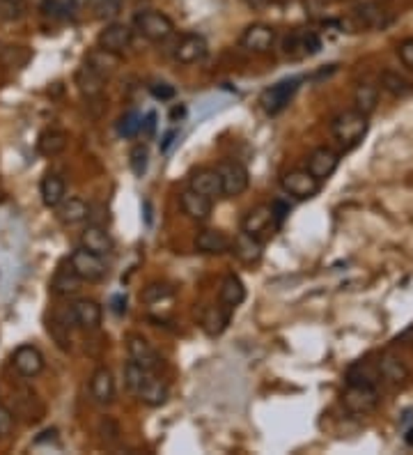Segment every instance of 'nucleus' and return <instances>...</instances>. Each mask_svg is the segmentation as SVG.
Wrapping results in <instances>:
<instances>
[{"instance_id": "nucleus-32", "label": "nucleus", "mask_w": 413, "mask_h": 455, "mask_svg": "<svg viewBox=\"0 0 413 455\" xmlns=\"http://www.w3.org/2000/svg\"><path fill=\"white\" fill-rule=\"evenodd\" d=\"M356 111H360L363 116H370V113L377 111V103H379V88L377 86H370V83H363V86L356 88Z\"/></svg>"}, {"instance_id": "nucleus-42", "label": "nucleus", "mask_w": 413, "mask_h": 455, "mask_svg": "<svg viewBox=\"0 0 413 455\" xmlns=\"http://www.w3.org/2000/svg\"><path fill=\"white\" fill-rule=\"evenodd\" d=\"M65 12H67V7L62 5L60 0H46V3L41 5V14H44L46 19H51V21L65 19Z\"/></svg>"}, {"instance_id": "nucleus-19", "label": "nucleus", "mask_w": 413, "mask_h": 455, "mask_svg": "<svg viewBox=\"0 0 413 455\" xmlns=\"http://www.w3.org/2000/svg\"><path fill=\"white\" fill-rule=\"evenodd\" d=\"M191 191L202 193L206 198H219L223 195V184H221V175L216 168H200L191 175Z\"/></svg>"}, {"instance_id": "nucleus-40", "label": "nucleus", "mask_w": 413, "mask_h": 455, "mask_svg": "<svg viewBox=\"0 0 413 455\" xmlns=\"http://www.w3.org/2000/svg\"><path fill=\"white\" fill-rule=\"evenodd\" d=\"M99 19H113L120 12V0H88Z\"/></svg>"}, {"instance_id": "nucleus-45", "label": "nucleus", "mask_w": 413, "mask_h": 455, "mask_svg": "<svg viewBox=\"0 0 413 455\" xmlns=\"http://www.w3.org/2000/svg\"><path fill=\"white\" fill-rule=\"evenodd\" d=\"M397 56H399L402 62H404V67L413 69V39L402 41V44L397 46Z\"/></svg>"}, {"instance_id": "nucleus-47", "label": "nucleus", "mask_w": 413, "mask_h": 455, "mask_svg": "<svg viewBox=\"0 0 413 455\" xmlns=\"http://www.w3.org/2000/svg\"><path fill=\"white\" fill-rule=\"evenodd\" d=\"M154 129H157V113H150V116L142 120L140 131L145 133V136H154Z\"/></svg>"}, {"instance_id": "nucleus-5", "label": "nucleus", "mask_w": 413, "mask_h": 455, "mask_svg": "<svg viewBox=\"0 0 413 455\" xmlns=\"http://www.w3.org/2000/svg\"><path fill=\"white\" fill-rule=\"evenodd\" d=\"M281 184L289 195H294V198H298V200L315 198V195L319 193V189H322V182H319L315 175H310L305 168H296V170L285 173L281 178Z\"/></svg>"}, {"instance_id": "nucleus-30", "label": "nucleus", "mask_w": 413, "mask_h": 455, "mask_svg": "<svg viewBox=\"0 0 413 455\" xmlns=\"http://www.w3.org/2000/svg\"><path fill=\"white\" fill-rule=\"evenodd\" d=\"M219 299H221V304L227 306V308H236V306H241L244 304V299H246V287L241 283V278L239 276H225V281L221 285V292H219Z\"/></svg>"}, {"instance_id": "nucleus-13", "label": "nucleus", "mask_w": 413, "mask_h": 455, "mask_svg": "<svg viewBox=\"0 0 413 455\" xmlns=\"http://www.w3.org/2000/svg\"><path fill=\"white\" fill-rule=\"evenodd\" d=\"M206 51H209L206 39L198 33H189L177 41V46H174V58H177L182 65H195V62L204 60Z\"/></svg>"}, {"instance_id": "nucleus-17", "label": "nucleus", "mask_w": 413, "mask_h": 455, "mask_svg": "<svg viewBox=\"0 0 413 455\" xmlns=\"http://www.w3.org/2000/svg\"><path fill=\"white\" fill-rule=\"evenodd\" d=\"M230 251L234 253L236 260H241L244 265H257L262 260V242L257 240L255 235H248L244 230L232 240Z\"/></svg>"}, {"instance_id": "nucleus-37", "label": "nucleus", "mask_w": 413, "mask_h": 455, "mask_svg": "<svg viewBox=\"0 0 413 455\" xmlns=\"http://www.w3.org/2000/svg\"><path fill=\"white\" fill-rule=\"evenodd\" d=\"M28 12L26 0H0V19L3 21H19Z\"/></svg>"}, {"instance_id": "nucleus-4", "label": "nucleus", "mask_w": 413, "mask_h": 455, "mask_svg": "<svg viewBox=\"0 0 413 455\" xmlns=\"http://www.w3.org/2000/svg\"><path fill=\"white\" fill-rule=\"evenodd\" d=\"M136 28L145 39L157 41V44L170 39L172 33H174L172 21L163 12H157V9H145V12H138L136 14Z\"/></svg>"}, {"instance_id": "nucleus-16", "label": "nucleus", "mask_w": 413, "mask_h": 455, "mask_svg": "<svg viewBox=\"0 0 413 455\" xmlns=\"http://www.w3.org/2000/svg\"><path fill=\"white\" fill-rule=\"evenodd\" d=\"M71 317H74L76 327L85 331H97L101 327L103 310L95 299H78V302H74V306H71Z\"/></svg>"}, {"instance_id": "nucleus-20", "label": "nucleus", "mask_w": 413, "mask_h": 455, "mask_svg": "<svg viewBox=\"0 0 413 455\" xmlns=\"http://www.w3.org/2000/svg\"><path fill=\"white\" fill-rule=\"evenodd\" d=\"M80 246L88 248V251L97 253V255H106L113 251V237L108 235V230L103 225H97V223H90L85 230H83L80 235Z\"/></svg>"}, {"instance_id": "nucleus-50", "label": "nucleus", "mask_w": 413, "mask_h": 455, "mask_svg": "<svg viewBox=\"0 0 413 455\" xmlns=\"http://www.w3.org/2000/svg\"><path fill=\"white\" fill-rule=\"evenodd\" d=\"M184 113H186L184 106H174V108L170 111V120H179V118H184Z\"/></svg>"}, {"instance_id": "nucleus-53", "label": "nucleus", "mask_w": 413, "mask_h": 455, "mask_svg": "<svg viewBox=\"0 0 413 455\" xmlns=\"http://www.w3.org/2000/svg\"><path fill=\"white\" fill-rule=\"evenodd\" d=\"M328 3H347V0H328Z\"/></svg>"}, {"instance_id": "nucleus-51", "label": "nucleus", "mask_w": 413, "mask_h": 455, "mask_svg": "<svg viewBox=\"0 0 413 455\" xmlns=\"http://www.w3.org/2000/svg\"><path fill=\"white\" fill-rule=\"evenodd\" d=\"M41 434H44V437H37L35 444H41V441H46V439H53L56 434H58V430H46V432H41Z\"/></svg>"}, {"instance_id": "nucleus-33", "label": "nucleus", "mask_w": 413, "mask_h": 455, "mask_svg": "<svg viewBox=\"0 0 413 455\" xmlns=\"http://www.w3.org/2000/svg\"><path fill=\"white\" fill-rule=\"evenodd\" d=\"M379 375L388 382H392V384H399V382H404L409 377V370L402 366L397 359L384 357L379 361Z\"/></svg>"}, {"instance_id": "nucleus-26", "label": "nucleus", "mask_w": 413, "mask_h": 455, "mask_svg": "<svg viewBox=\"0 0 413 455\" xmlns=\"http://www.w3.org/2000/svg\"><path fill=\"white\" fill-rule=\"evenodd\" d=\"M230 310L232 308H227V306H209L204 310V315H202V329H204V334L209 336V338H216V336H221L223 331L227 329V324H230Z\"/></svg>"}, {"instance_id": "nucleus-14", "label": "nucleus", "mask_w": 413, "mask_h": 455, "mask_svg": "<svg viewBox=\"0 0 413 455\" xmlns=\"http://www.w3.org/2000/svg\"><path fill=\"white\" fill-rule=\"evenodd\" d=\"M131 28L124 26V24H108L106 28L99 33V48H106L110 53H122V51H127L131 46Z\"/></svg>"}, {"instance_id": "nucleus-46", "label": "nucleus", "mask_w": 413, "mask_h": 455, "mask_svg": "<svg viewBox=\"0 0 413 455\" xmlns=\"http://www.w3.org/2000/svg\"><path fill=\"white\" fill-rule=\"evenodd\" d=\"M271 214H273L276 223L281 225V223L285 221V216L289 214V205H287L285 200H273V203H271Z\"/></svg>"}, {"instance_id": "nucleus-9", "label": "nucleus", "mask_w": 413, "mask_h": 455, "mask_svg": "<svg viewBox=\"0 0 413 455\" xmlns=\"http://www.w3.org/2000/svg\"><path fill=\"white\" fill-rule=\"evenodd\" d=\"M354 21L358 28L365 30H384L386 26H390L392 14L384 5L379 3H363L354 9Z\"/></svg>"}, {"instance_id": "nucleus-25", "label": "nucleus", "mask_w": 413, "mask_h": 455, "mask_svg": "<svg viewBox=\"0 0 413 455\" xmlns=\"http://www.w3.org/2000/svg\"><path fill=\"white\" fill-rule=\"evenodd\" d=\"M56 210H58L60 223H65V225H76V223H83L85 219H90V205L80 198H65Z\"/></svg>"}, {"instance_id": "nucleus-22", "label": "nucleus", "mask_w": 413, "mask_h": 455, "mask_svg": "<svg viewBox=\"0 0 413 455\" xmlns=\"http://www.w3.org/2000/svg\"><path fill=\"white\" fill-rule=\"evenodd\" d=\"M90 393L99 405H108L115 398V379L108 368H97L90 379Z\"/></svg>"}, {"instance_id": "nucleus-34", "label": "nucleus", "mask_w": 413, "mask_h": 455, "mask_svg": "<svg viewBox=\"0 0 413 455\" xmlns=\"http://www.w3.org/2000/svg\"><path fill=\"white\" fill-rule=\"evenodd\" d=\"M381 86H384L392 97H399V99L409 97L413 92L411 83L407 78H402L399 74H395V71H386V74L381 76Z\"/></svg>"}, {"instance_id": "nucleus-48", "label": "nucleus", "mask_w": 413, "mask_h": 455, "mask_svg": "<svg viewBox=\"0 0 413 455\" xmlns=\"http://www.w3.org/2000/svg\"><path fill=\"white\" fill-rule=\"evenodd\" d=\"M174 138H177V129H172V131L165 133L163 140H161V152H168V150H170V145L174 143Z\"/></svg>"}, {"instance_id": "nucleus-1", "label": "nucleus", "mask_w": 413, "mask_h": 455, "mask_svg": "<svg viewBox=\"0 0 413 455\" xmlns=\"http://www.w3.org/2000/svg\"><path fill=\"white\" fill-rule=\"evenodd\" d=\"M124 379H127L129 391L145 405L161 407L168 400V384L154 370H145L142 366L129 361L127 368H124Z\"/></svg>"}, {"instance_id": "nucleus-39", "label": "nucleus", "mask_w": 413, "mask_h": 455, "mask_svg": "<svg viewBox=\"0 0 413 455\" xmlns=\"http://www.w3.org/2000/svg\"><path fill=\"white\" fill-rule=\"evenodd\" d=\"M129 163H131L133 175L142 178L145 170H147V148H145V145H133V150L129 152Z\"/></svg>"}, {"instance_id": "nucleus-38", "label": "nucleus", "mask_w": 413, "mask_h": 455, "mask_svg": "<svg viewBox=\"0 0 413 455\" xmlns=\"http://www.w3.org/2000/svg\"><path fill=\"white\" fill-rule=\"evenodd\" d=\"M172 295V287L168 283H150L147 287H142L140 299L145 304H159L163 299H168Z\"/></svg>"}, {"instance_id": "nucleus-11", "label": "nucleus", "mask_w": 413, "mask_h": 455, "mask_svg": "<svg viewBox=\"0 0 413 455\" xmlns=\"http://www.w3.org/2000/svg\"><path fill=\"white\" fill-rule=\"evenodd\" d=\"M343 400H345L347 409L356 411V414H367L377 407L379 393L372 384H349Z\"/></svg>"}, {"instance_id": "nucleus-27", "label": "nucleus", "mask_w": 413, "mask_h": 455, "mask_svg": "<svg viewBox=\"0 0 413 455\" xmlns=\"http://www.w3.org/2000/svg\"><path fill=\"white\" fill-rule=\"evenodd\" d=\"M39 193H41V200H44L46 207H58L67 195L65 180L56 173L44 175V180H41V184H39Z\"/></svg>"}, {"instance_id": "nucleus-6", "label": "nucleus", "mask_w": 413, "mask_h": 455, "mask_svg": "<svg viewBox=\"0 0 413 455\" xmlns=\"http://www.w3.org/2000/svg\"><path fill=\"white\" fill-rule=\"evenodd\" d=\"M298 86H301V78H285L281 83H276V86L266 88L262 92L260 97V103L262 108L268 113V116H276V113H281L289 101H292V97L296 95Z\"/></svg>"}, {"instance_id": "nucleus-44", "label": "nucleus", "mask_w": 413, "mask_h": 455, "mask_svg": "<svg viewBox=\"0 0 413 455\" xmlns=\"http://www.w3.org/2000/svg\"><path fill=\"white\" fill-rule=\"evenodd\" d=\"M14 430V416L7 407L0 405V437H9Z\"/></svg>"}, {"instance_id": "nucleus-24", "label": "nucleus", "mask_w": 413, "mask_h": 455, "mask_svg": "<svg viewBox=\"0 0 413 455\" xmlns=\"http://www.w3.org/2000/svg\"><path fill=\"white\" fill-rule=\"evenodd\" d=\"M76 86L78 90L83 92V97H88V99H97L101 97V92H103V86H106V78H103L99 71L92 69L88 62L83 65L78 71H76Z\"/></svg>"}, {"instance_id": "nucleus-8", "label": "nucleus", "mask_w": 413, "mask_h": 455, "mask_svg": "<svg viewBox=\"0 0 413 455\" xmlns=\"http://www.w3.org/2000/svg\"><path fill=\"white\" fill-rule=\"evenodd\" d=\"M340 165V154L333 152L330 148H317L310 152V157L305 161V170L310 175H315L319 182H326L330 175L338 170Z\"/></svg>"}, {"instance_id": "nucleus-15", "label": "nucleus", "mask_w": 413, "mask_h": 455, "mask_svg": "<svg viewBox=\"0 0 413 455\" xmlns=\"http://www.w3.org/2000/svg\"><path fill=\"white\" fill-rule=\"evenodd\" d=\"M12 364L19 370V375L23 377H37L44 370V354L35 345H21L16 347Z\"/></svg>"}, {"instance_id": "nucleus-41", "label": "nucleus", "mask_w": 413, "mask_h": 455, "mask_svg": "<svg viewBox=\"0 0 413 455\" xmlns=\"http://www.w3.org/2000/svg\"><path fill=\"white\" fill-rule=\"evenodd\" d=\"M150 92L154 95V99H161V101H170L174 95H177V90H174L170 83H165V81H157V83H152L150 86Z\"/></svg>"}, {"instance_id": "nucleus-29", "label": "nucleus", "mask_w": 413, "mask_h": 455, "mask_svg": "<svg viewBox=\"0 0 413 455\" xmlns=\"http://www.w3.org/2000/svg\"><path fill=\"white\" fill-rule=\"evenodd\" d=\"M67 148V133L58 129H46L37 138V152L41 157H58Z\"/></svg>"}, {"instance_id": "nucleus-18", "label": "nucleus", "mask_w": 413, "mask_h": 455, "mask_svg": "<svg viewBox=\"0 0 413 455\" xmlns=\"http://www.w3.org/2000/svg\"><path fill=\"white\" fill-rule=\"evenodd\" d=\"M285 53L292 58H305V56H315L319 48H322V39H319L315 33H308V30H301V33H292L285 39Z\"/></svg>"}, {"instance_id": "nucleus-31", "label": "nucleus", "mask_w": 413, "mask_h": 455, "mask_svg": "<svg viewBox=\"0 0 413 455\" xmlns=\"http://www.w3.org/2000/svg\"><path fill=\"white\" fill-rule=\"evenodd\" d=\"M88 65L95 69V71H99V74L103 76V78H108L113 71H115L117 67H120V58H117V53H110V51H106V48H95V51H90L88 53Z\"/></svg>"}, {"instance_id": "nucleus-36", "label": "nucleus", "mask_w": 413, "mask_h": 455, "mask_svg": "<svg viewBox=\"0 0 413 455\" xmlns=\"http://www.w3.org/2000/svg\"><path fill=\"white\" fill-rule=\"evenodd\" d=\"M140 124H142V118L136 111H129L117 120V133L122 138H136L140 133Z\"/></svg>"}, {"instance_id": "nucleus-35", "label": "nucleus", "mask_w": 413, "mask_h": 455, "mask_svg": "<svg viewBox=\"0 0 413 455\" xmlns=\"http://www.w3.org/2000/svg\"><path fill=\"white\" fill-rule=\"evenodd\" d=\"M78 285H80V278L71 272V267H69V269H60L56 274L53 283H51V290H53L56 295H71V292H76Z\"/></svg>"}, {"instance_id": "nucleus-3", "label": "nucleus", "mask_w": 413, "mask_h": 455, "mask_svg": "<svg viewBox=\"0 0 413 455\" xmlns=\"http://www.w3.org/2000/svg\"><path fill=\"white\" fill-rule=\"evenodd\" d=\"M69 267H71V272L80 278V281H88V283H99L108 274V267H106V262H103V255L92 253L83 246L71 253Z\"/></svg>"}, {"instance_id": "nucleus-12", "label": "nucleus", "mask_w": 413, "mask_h": 455, "mask_svg": "<svg viewBox=\"0 0 413 455\" xmlns=\"http://www.w3.org/2000/svg\"><path fill=\"white\" fill-rule=\"evenodd\" d=\"M127 349H129V357L133 364H138L142 366L145 370H154L157 372L161 368V357H159V352L154 349L147 340H145L142 336H129L127 340Z\"/></svg>"}, {"instance_id": "nucleus-28", "label": "nucleus", "mask_w": 413, "mask_h": 455, "mask_svg": "<svg viewBox=\"0 0 413 455\" xmlns=\"http://www.w3.org/2000/svg\"><path fill=\"white\" fill-rule=\"evenodd\" d=\"M273 221V214H271V205H257L253 207L251 212H248L244 216V221H241V230L248 232V235H260L264 232L268 223Z\"/></svg>"}, {"instance_id": "nucleus-52", "label": "nucleus", "mask_w": 413, "mask_h": 455, "mask_svg": "<svg viewBox=\"0 0 413 455\" xmlns=\"http://www.w3.org/2000/svg\"><path fill=\"white\" fill-rule=\"evenodd\" d=\"M404 439H407V444H409V446H413V428L404 434Z\"/></svg>"}, {"instance_id": "nucleus-23", "label": "nucleus", "mask_w": 413, "mask_h": 455, "mask_svg": "<svg viewBox=\"0 0 413 455\" xmlns=\"http://www.w3.org/2000/svg\"><path fill=\"white\" fill-rule=\"evenodd\" d=\"M182 210L193 221H206L211 216V198L189 189L182 193Z\"/></svg>"}, {"instance_id": "nucleus-2", "label": "nucleus", "mask_w": 413, "mask_h": 455, "mask_svg": "<svg viewBox=\"0 0 413 455\" xmlns=\"http://www.w3.org/2000/svg\"><path fill=\"white\" fill-rule=\"evenodd\" d=\"M330 133H333L335 140L343 145L345 150L356 148L367 133V116H363V113L356 108L340 113V116H335L333 122H330Z\"/></svg>"}, {"instance_id": "nucleus-43", "label": "nucleus", "mask_w": 413, "mask_h": 455, "mask_svg": "<svg viewBox=\"0 0 413 455\" xmlns=\"http://www.w3.org/2000/svg\"><path fill=\"white\" fill-rule=\"evenodd\" d=\"M101 437L106 439L108 444H113V441H117L120 439V426L113 419H103L101 421Z\"/></svg>"}, {"instance_id": "nucleus-21", "label": "nucleus", "mask_w": 413, "mask_h": 455, "mask_svg": "<svg viewBox=\"0 0 413 455\" xmlns=\"http://www.w3.org/2000/svg\"><path fill=\"white\" fill-rule=\"evenodd\" d=\"M230 246H232L230 237H227L223 230H214V228L202 230V232H198V237H195V248H198L200 253L223 255L230 251Z\"/></svg>"}, {"instance_id": "nucleus-7", "label": "nucleus", "mask_w": 413, "mask_h": 455, "mask_svg": "<svg viewBox=\"0 0 413 455\" xmlns=\"http://www.w3.org/2000/svg\"><path fill=\"white\" fill-rule=\"evenodd\" d=\"M216 170H219V175H221L223 195H230V198L241 195L248 189V184H251L248 170L239 161H221L219 165H216Z\"/></svg>"}, {"instance_id": "nucleus-49", "label": "nucleus", "mask_w": 413, "mask_h": 455, "mask_svg": "<svg viewBox=\"0 0 413 455\" xmlns=\"http://www.w3.org/2000/svg\"><path fill=\"white\" fill-rule=\"evenodd\" d=\"M246 5L255 9V12H262V9H266L268 5H271V0H246Z\"/></svg>"}, {"instance_id": "nucleus-10", "label": "nucleus", "mask_w": 413, "mask_h": 455, "mask_svg": "<svg viewBox=\"0 0 413 455\" xmlns=\"http://www.w3.org/2000/svg\"><path fill=\"white\" fill-rule=\"evenodd\" d=\"M276 41V30L266 24H253L244 30L241 46L251 53H268Z\"/></svg>"}]
</instances>
